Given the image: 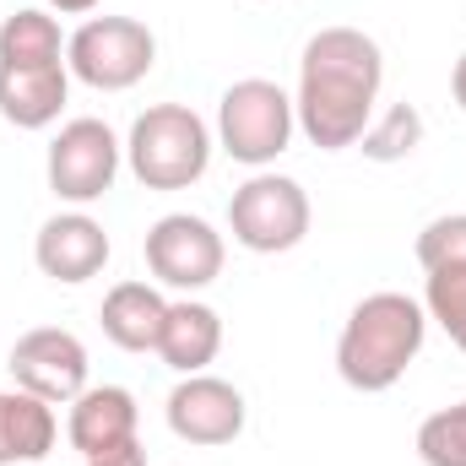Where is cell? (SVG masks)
<instances>
[{
    "label": "cell",
    "mask_w": 466,
    "mask_h": 466,
    "mask_svg": "<svg viewBox=\"0 0 466 466\" xmlns=\"http://www.w3.org/2000/svg\"><path fill=\"white\" fill-rule=\"evenodd\" d=\"M385 87V55L363 27H320L299 55V130L320 152L358 147Z\"/></svg>",
    "instance_id": "obj_1"
},
{
    "label": "cell",
    "mask_w": 466,
    "mask_h": 466,
    "mask_svg": "<svg viewBox=\"0 0 466 466\" xmlns=\"http://www.w3.org/2000/svg\"><path fill=\"white\" fill-rule=\"evenodd\" d=\"M429 337V309L423 299L412 293H369L352 304V315L342 320V337H337V374L348 380L352 390L363 396H380L390 390L423 352Z\"/></svg>",
    "instance_id": "obj_2"
},
{
    "label": "cell",
    "mask_w": 466,
    "mask_h": 466,
    "mask_svg": "<svg viewBox=\"0 0 466 466\" xmlns=\"http://www.w3.org/2000/svg\"><path fill=\"white\" fill-rule=\"evenodd\" d=\"M212 125L190 104H152L125 136V163L147 190H190L212 168Z\"/></svg>",
    "instance_id": "obj_3"
},
{
    "label": "cell",
    "mask_w": 466,
    "mask_h": 466,
    "mask_svg": "<svg viewBox=\"0 0 466 466\" xmlns=\"http://www.w3.org/2000/svg\"><path fill=\"white\" fill-rule=\"evenodd\" d=\"M293 130H299L293 93H282L266 76H244L218 98V130L212 136L244 168H271L293 147Z\"/></svg>",
    "instance_id": "obj_4"
},
{
    "label": "cell",
    "mask_w": 466,
    "mask_h": 466,
    "mask_svg": "<svg viewBox=\"0 0 466 466\" xmlns=\"http://www.w3.org/2000/svg\"><path fill=\"white\" fill-rule=\"evenodd\" d=\"M309 196L299 179L288 174H271V168H255L228 201V233L238 249L249 255H288L304 244L309 233Z\"/></svg>",
    "instance_id": "obj_5"
},
{
    "label": "cell",
    "mask_w": 466,
    "mask_h": 466,
    "mask_svg": "<svg viewBox=\"0 0 466 466\" xmlns=\"http://www.w3.org/2000/svg\"><path fill=\"white\" fill-rule=\"evenodd\" d=\"M66 66L98 93H130L157 66V38L136 16H87L66 44Z\"/></svg>",
    "instance_id": "obj_6"
},
{
    "label": "cell",
    "mask_w": 466,
    "mask_h": 466,
    "mask_svg": "<svg viewBox=\"0 0 466 466\" xmlns=\"http://www.w3.org/2000/svg\"><path fill=\"white\" fill-rule=\"evenodd\" d=\"M119 163H125V141L104 119L82 115L66 119L49 141V157H44V174H49V190L66 201V207H93L115 190Z\"/></svg>",
    "instance_id": "obj_7"
},
{
    "label": "cell",
    "mask_w": 466,
    "mask_h": 466,
    "mask_svg": "<svg viewBox=\"0 0 466 466\" xmlns=\"http://www.w3.org/2000/svg\"><path fill=\"white\" fill-rule=\"evenodd\" d=\"M141 255H147V271L174 288V293H201L223 277V260H228V244L223 233L212 228L207 218L196 212H168L157 218L147 238H141Z\"/></svg>",
    "instance_id": "obj_8"
},
{
    "label": "cell",
    "mask_w": 466,
    "mask_h": 466,
    "mask_svg": "<svg viewBox=\"0 0 466 466\" xmlns=\"http://www.w3.org/2000/svg\"><path fill=\"white\" fill-rule=\"evenodd\" d=\"M5 369H11V380L22 390L44 396L49 407H71L87 390V348L66 326H33V331H22L11 342Z\"/></svg>",
    "instance_id": "obj_9"
},
{
    "label": "cell",
    "mask_w": 466,
    "mask_h": 466,
    "mask_svg": "<svg viewBox=\"0 0 466 466\" xmlns=\"http://www.w3.org/2000/svg\"><path fill=\"white\" fill-rule=\"evenodd\" d=\"M174 440L185 445H201V451H218V445H233L244 434V390L233 380H218V374H179V385L168 390V407H163Z\"/></svg>",
    "instance_id": "obj_10"
},
{
    "label": "cell",
    "mask_w": 466,
    "mask_h": 466,
    "mask_svg": "<svg viewBox=\"0 0 466 466\" xmlns=\"http://www.w3.org/2000/svg\"><path fill=\"white\" fill-rule=\"evenodd\" d=\"M109 255H115V244H109V233L98 218H87L82 207H71V212H55L38 238H33V260H38V271L49 277V282H60V288H82V282H93L104 266H109Z\"/></svg>",
    "instance_id": "obj_11"
},
{
    "label": "cell",
    "mask_w": 466,
    "mask_h": 466,
    "mask_svg": "<svg viewBox=\"0 0 466 466\" xmlns=\"http://www.w3.org/2000/svg\"><path fill=\"white\" fill-rule=\"evenodd\" d=\"M136 423H141V407H136V396L125 385H87L66 412V440L87 461V456H98L109 445L136 440Z\"/></svg>",
    "instance_id": "obj_12"
},
{
    "label": "cell",
    "mask_w": 466,
    "mask_h": 466,
    "mask_svg": "<svg viewBox=\"0 0 466 466\" xmlns=\"http://www.w3.org/2000/svg\"><path fill=\"white\" fill-rule=\"evenodd\" d=\"M71 98V66H0V119L16 130H49Z\"/></svg>",
    "instance_id": "obj_13"
},
{
    "label": "cell",
    "mask_w": 466,
    "mask_h": 466,
    "mask_svg": "<svg viewBox=\"0 0 466 466\" xmlns=\"http://www.w3.org/2000/svg\"><path fill=\"white\" fill-rule=\"evenodd\" d=\"M218 352H223V315L212 304H201L196 293L174 299L163 337H157V358L174 374H207V363H218Z\"/></svg>",
    "instance_id": "obj_14"
},
{
    "label": "cell",
    "mask_w": 466,
    "mask_h": 466,
    "mask_svg": "<svg viewBox=\"0 0 466 466\" xmlns=\"http://www.w3.org/2000/svg\"><path fill=\"white\" fill-rule=\"evenodd\" d=\"M163 320H168V299L152 282H115L98 309V326L119 352H157Z\"/></svg>",
    "instance_id": "obj_15"
},
{
    "label": "cell",
    "mask_w": 466,
    "mask_h": 466,
    "mask_svg": "<svg viewBox=\"0 0 466 466\" xmlns=\"http://www.w3.org/2000/svg\"><path fill=\"white\" fill-rule=\"evenodd\" d=\"M60 440V418L44 396L11 385L0 390V466H33V461H49Z\"/></svg>",
    "instance_id": "obj_16"
},
{
    "label": "cell",
    "mask_w": 466,
    "mask_h": 466,
    "mask_svg": "<svg viewBox=\"0 0 466 466\" xmlns=\"http://www.w3.org/2000/svg\"><path fill=\"white\" fill-rule=\"evenodd\" d=\"M66 44L49 5H22L0 22V66H60Z\"/></svg>",
    "instance_id": "obj_17"
},
{
    "label": "cell",
    "mask_w": 466,
    "mask_h": 466,
    "mask_svg": "<svg viewBox=\"0 0 466 466\" xmlns=\"http://www.w3.org/2000/svg\"><path fill=\"white\" fill-rule=\"evenodd\" d=\"M358 147H363L369 163H401V157H412L423 147V115L412 104H390L385 115L369 119V130L358 136Z\"/></svg>",
    "instance_id": "obj_18"
},
{
    "label": "cell",
    "mask_w": 466,
    "mask_h": 466,
    "mask_svg": "<svg viewBox=\"0 0 466 466\" xmlns=\"http://www.w3.org/2000/svg\"><path fill=\"white\" fill-rule=\"evenodd\" d=\"M418 461L423 466H466V401L440 407L418 423Z\"/></svg>",
    "instance_id": "obj_19"
},
{
    "label": "cell",
    "mask_w": 466,
    "mask_h": 466,
    "mask_svg": "<svg viewBox=\"0 0 466 466\" xmlns=\"http://www.w3.org/2000/svg\"><path fill=\"white\" fill-rule=\"evenodd\" d=\"M423 309H429V320L466 352V271H429V282H423Z\"/></svg>",
    "instance_id": "obj_20"
},
{
    "label": "cell",
    "mask_w": 466,
    "mask_h": 466,
    "mask_svg": "<svg viewBox=\"0 0 466 466\" xmlns=\"http://www.w3.org/2000/svg\"><path fill=\"white\" fill-rule=\"evenodd\" d=\"M412 255H418L423 271H466V212L434 218L429 228L418 233Z\"/></svg>",
    "instance_id": "obj_21"
},
{
    "label": "cell",
    "mask_w": 466,
    "mask_h": 466,
    "mask_svg": "<svg viewBox=\"0 0 466 466\" xmlns=\"http://www.w3.org/2000/svg\"><path fill=\"white\" fill-rule=\"evenodd\" d=\"M87 466H147V451H141V440H125V445H109V451L87 456Z\"/></svg>",
    "instance_id": "obj_22"
},
{
    "label": "cell",
    "mask_w": 466,
    "mask_h": 466,
    "mask_svg": "<svg viewBox=\"0 0 466 466\" xmlns=\"http://www.w3.org/2000/svg\"><path fill=\"white\" fill-rule=\"evenodd\" d=\"M49 11H60V16H87V11H98L104 0H44Z\"/></svg>",
    "instance_id": "obj_23"
},
{
    "label": "cell",
    "mask_w": 466,
    "mask_h": 466,
    "mask_svg": "<svg viewBox=\"0 0 466 466\" xmlns=\"http://www.w3.org/2000/svg\"><path fill=\"white\" fill-rule=\"evenodd\" d=\"M451 98H456V109L466 115V55L451 66Z\"/></svg>",
    "instance_id": "obj_24"
}]
</instances>
